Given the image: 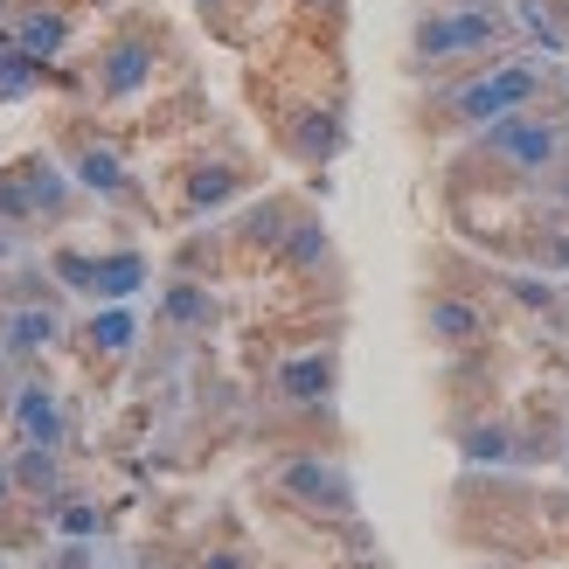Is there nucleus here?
<instances>
[{
    "label": "nucleus",
    "mask_w": 569,
    "mask_h": 569,
    "mask_svg": "<svg viewBox=\"0 0 569 569\" xmlns=\"http://www.w3.org/2000/svg\"><path fill=\"white\" fill-rule=\"evenodd\" d=\"M535 98H542V70L535 63H500V70H487V77H472V83L451 91V119L459 126H493L507 111H528Z\"/></svg>",
    "instance_id": "obj_1"
},
{
    "label": "nucleus",
    "mask_w": 569,
    "mask_h": 569,
    "mask_svg": "<svg viewBox=\"0 0 569 569\" xmlns=\"http://www.w3.org/2000/svg\"><path fill=\"white\" fill-rule=\"evenodd\" d=\"M507 42V14L493 8H451V14H423L417 21V56L423 63H459V56L500 49Z\"/></svg>",
    "instance_id": "obj_2"
},
{
    "label": "nucleus",
    "mask_w": 569,
    "mask_h": 569,
    "mask_svg": "<svg viewBox=\"0 0 569 569\" xmlns=\"http://www.w3.org/2000/svg\"><path fill=\"white\" fill-rule=\"evenodd\" d=\"M493 160L521 167V174H549V167L562 160V126L556 119H535V111H507V119L487 126V139H479Z\"/></svg>",
    "instance_id": "obj_3"
},
{
    "label": "nucleus",
    "mask_w": 569,
    "mask_h": 569,
    "mask_svg": "<svg viewBox=\"0 0 569 569\" xmlns=\"http://www.w3.org/2000/svg\"><path fill=\"white\" fill-rule=\"evenodd\" d=\"M278 487L292 493L299 507H327V515H348V507H355L348 472H333V466H320V459H292V466L278 472Z\"/></svg>",
    "instance_id": "obj_4"
},
{
    "label": "nucleus",
    "mask_w": 569,
    "mask_h": 569,
    "mask_svg": "<svg viewBox=\"0 0 569 569\" xmlns=\"http://www.w3.org/2000/svg\"><path fill=\"white\" fill-rule=\"evenodd\" d=\"M56 271H63V284H77V292H104V299H126V292H139V284H147V264H139V258H104V264L63 258Z\"/></svg>",
    "instance_id": "obj_5"
},
{
    "label": "nucleus",
    "mask_w": 569,
    "mask_h": 569,
    "mask_svg": "<svg viewBox=\"0 0 569 569\" xmlns=\"http://www.w3.org/2000/svg\"><path fill=\"white\" fill-rule=\"evenodd\" d=\"M0 209H8V216H28V209L56 216V209H63V181H56L42 160H28L21 174H8V181H0Z\"/></svg>",
    "instance_id": "obj_6"
},
{
    "label": "nucleus",
    "mask_w": 569,
    "mask_h": 569,
    "mask_svg": "<svg viewBox=\"0 0 569 569\" xmlns=\"http://www.w3.org/2000/svg\"><path fill=\"white\" fill-rule=\"evenodd\" d=\"M14 423H21L28 445H56V438H63V410H56V396L42 382H21L14 389Z\"/></svg>",
    "instance_id": "obj_7"
},
{
    "label": "nucleus",
    "mask_w": 569,
    "mask_h": 569,
    "mask_svg": "<svg viewBox=\"0 0 569 569\" xmlns=\"http://www.w3.org/2000/svg\"><path fill=\"white\" fill-rule=\"evenodd\" d=\"M278 389L292 396V403H327V396H333V361H327V355L284 361V368H278Z\"/></svg>",
    "instance_id": "obj_8"
},
{
    "label": "nucleus",
    "mask_w": 569,
    "mask_h": 569,
    "mask_svg": "<svg viewBox=\"0 0 569 569\" xmlns=\"http://www.w3.org/2000/svg\"><path fill=\"white\" fill-rule=\"evenodd\" d=\"M14 42L28 49V56H63V42H70V21L63 14H21V28H14Z\"/></svg>",
    "instance_id": "obj_9"
},
{
    "label": "nucleus",
    "mask_w": 569,
    "mask_h": 569,
    "mask_svg": "<svg viewBox=\"0 0 569 569\" xmlns=\"http://www.w3.org/2000/svg\"><path fill=\"white\" fill-rule=\"evenodd\" d=\"M14 487H36V493H56L63 472H56V445H28L14 459Z\"/></svg>",
    "instance_id": "obj_10"
},
{
    "label": "nucleus",
    "mask_w": 569,
    "mask_h": 569,
    "mask_svg": "<svg viewBox=\"0 0 569 569\" xmlns=\"http://www.w3.org/2000/svg\"><path fill=\"white\" fill-rule=\"evenodd\" d=\"M56 340V312L49 306H21L14 320H8V348L21 355V348H49Z\"/></svg>",
    "instance_id": "obj_11"
},
{
    "label": "nucleus",
    "mask_w": 569,
    "mask_h": 569,
    "mask_svg": "<svg viewBox=\"0 0 569 569\" xmlns=\"http://www.w3.org/2000/svg\"><path fill=\"white\" fill-rule=\"evenodd\" d=\"M132 83H147V49H139V42H119V49H111V63H104V91L126 98Z\"/></svg>",
    "instance_id": "obj_12"
},
{
    "label": "nucleus",
    "mask_w": 569,
    "mask_h": 569,
    "mask_svg": "<svg viewBox=\"0 0 569 569\" xmlns=\"http://www.w3.org/2000/svg\"><path fill=\"white\" fill-rule=\"evenodd\" d=\"M431 333H438V340H472V333H479V306L438 299V306H431Z\"/></svg>",
    "instance_id": "obj_13"
},
{
    "label": "nucleus",
    "mask_w": 569,
    "mask_h": 569,
    "mask_svg": "<svg viewBox=\"0 0 569 569\" xmlns=\"http://www.w3.org/2000/svg\"><path fill=\"white\" fill-rule=\"evenodd\" d=\"M77 181H83V188H98V194H111V188L126 181V167H119V153H111V147H91V153L77 160Z\"/></svg>",
    "instance_id": "obj_14"
},
{
    "label": "nucleus",
    "mask_w": 569,
    "mask_h": 569,
    "mask_svg": "<svg viewBox=\"0 0 569 569\" xmlns=\"http://www.w3.org/2000/svg\"><path fill=\"white\" fill-rule=\"evenodd\" d=\"M132 327H139V320H132L126 306H104L98 320H91V340H98L104 355H126V348H132Z\"/></svg>",
    "instance_id": "obj_15"
},
{
    "label": "nucleus",
    "mask_w": 569,
    "mask_h": 569,
    "mask_svg": "<svg viewBox=\"0 0 569 569\" xmlns=\"http://www.w3.org/2000/svg\"><path fill=\"white\" fill-rule=\"evenodd\" d=\"M230 194H237V174H230V167H202V174L188 181V202H194V209H216V202H230Z\"/></svg>",
    "instance_id": "obj_16"
},
{
    "label": "nucleus",
    "mask_w": 569,
    "mask_h": 569,
    "mask_svg": "<svg viewBox=\"0 0 569 569\" xmlns=\"http://www.w3.org/2000/svg\"><path fill=\"white\" fill-rule=\"evenodd\" d=\"M167 312H174V320H209V299H202V292H188V284H181V292L167 299Z\"/></svg>",
    "instance_id": "obj_17"
},
{
    "label": "nucleus",
    "mask_w": 569,
    "mask_h": 569,
    "mask_svg": "<svg viewBox=\"0 0 569 569\" xmlns=\"http://www.w3.org/2000/svg\"><path fill=\"white\" fill-rule=\"evenodd\" d=\"M466 451H472V459H507V431H472Z\"/></svg>",
    "instance_id": "obj_18"
},
{
    "label": "nucleus",
    "mask_w": 569,
    "mask_h": 569,
    "mask_svg": "<svg viewBox=\"0 0 569 569\" xmlns=\"http://www.w3.org/2000/svg\"><path fill=\"white\" fill-rule=\"evenodd\" d=\"M56 528H63V535H91L98 515H91V507H63V515H56Z\"/></svg>",
    "instance_id": "obj_19"
},
{
    "label": "nucleus",
    "mask_w": 569,
    "mask_h": 569,
    "mask_svg": "<svg viewBox=\"0 0 569 569\" xmlns=\"http://www.w3.org/2000/svg\"><path fill=\"white\" fill-rule=\"evenodd\" d=\"M209 569H243V556H209Z\"/></svg>",
    "instance_id": "obj_20"
},
{
    "label": "nucleus",
    "mask_w": 569,
    "mask_h": 569,
    "mask_svg": "<svg viewBox=\"0 0 569 569\" xmlns=\"http://www.w3.org/2000/svg\"><path fill=\"white\" fill-rule=\"evenodd\" d=\"M8 479H14V472H0V500H8Z\"/></svg>",
    "instance_id": "obj_21"
},
{
    "label": "nucleus",
    "mask_w": 569,
    "mask_h": 569,
    "mask_svg": "<svg viewBox=\"0 0 569 569\" xmlns=\"http://www.w3.org/2000/svg\"><path fill=\"white\" fill-rule=\"evenodd\" d=\"M0 264H8V243H0Z\"/></svg>",
    "instance_id": "obj_22"
},
{
    "label": "nucleus",
    "mask_w": 569,
    "mask_h": 569,
    "mask_svg": "<svg viewBox=\"0 0 569 569\" xmlns=\"http://www.w3.org/2000/svg\"><path fill=\"white\" fill-rule=\"evenodd\" d=\"M562 14H569V0H562Z\"/></svg>",
    "instance_id": "obj_23"
}]
</instances>
